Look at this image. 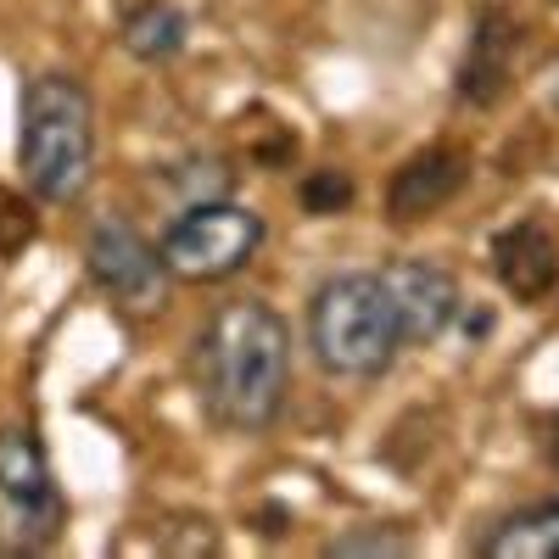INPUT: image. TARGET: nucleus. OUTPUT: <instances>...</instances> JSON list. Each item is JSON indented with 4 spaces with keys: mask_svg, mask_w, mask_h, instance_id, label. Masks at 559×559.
I'll return each mask as SVG.
<instances>
[{
    "mask_svg": "<svg viewBox=\"0 0 559 559\" xmlns=\"http://www.w3.org/2000/svg\"><path fill=\"white\" fill-rule=\"evenodd\" d=\"M292 392V331L263 297L224 302L197 336V397L224 431H269Z\"/></svg>",
    "mask_w": 559,
    "mask_h": 559,
    "instance_id": "f257e3e1",
    "label": "nucleus"
},
{
    "mask_svg": "<svg viewBox=\"0 0 559 559\" xmlns=\"http://www.w3.org/2000/svg\"><path fill=\"white\" fill-rule=\"evenodd\" d=\"M17 168L28 191L51 207H68L90 191V179H96V102L79 73L45 68L23 79Z\"/></svg>",
    "mask_w": 559,
    "mask_h": 559,
    "instance_id": "f03ea898",
    "label": "nucleus"
},
{
    "mask_svg": "<svg viewBox=\"0 0 559 559\" xmlns=\"http://www.w3.org/2000/svg\"><path fill=\"white\" fill-rule=\"evenodd\" d=\"M308 347L324 376L342 381H381L397 364L403 319L381 274H336L308 302Z\"/></svg>",
    "mask_w": 559,
    "mask_h": 559,
    "instance_id": "7ed1b4c3",
    "label": "nucleus"
},
{
    "mask_svg": "<svg viewBox=\"0 0 559 559\" xmlns=\"http://www.w3.org/2000/svg\"><path fill=\"white\" fill-rule=\"evenodd\" d=\"M163 263L174 280H191V286H213V280L241 274L258 247H263V218L247 202L229 197H202L185 202V213L163 229Z\"/></svg>",
    "mask_w": 559,
    "mask_h": 559,
    "instance_id": "20e7f679",
    "label": "nucleus"
},
{
    "mask_svg": "<svg viewBox=\"0 0 559 559\" xmlns=\"http://www.w3.org/2000/svg\"><path fill=\"white\" fill-rule=\"evenodd\" d=\"M68 521L62 487L34 426H0V554L51 548Z\"/></svg>",
    "mask_w": 559,
    "mask_h": 559,
    "instance_id": "39448f33",
    "label": "nucleus"
},
{
    "mask_svg": "<svg viewBox=\"0 0 559 559\" xmlns=\"http://www.w3.org/2000/svg\"><path fill=\"white\" fill-rule=\"evenodd\" d=\"M84 269L102 286L107 302L123 313H157L168 302V263L129 218H102L84 241Z\"/></svg>",
    "mask_w": 559,
    "mask_h": 559,
    "instance_id": "423d86ee",
    "label": "nucleus"
},
{
    "mask_svg": "<svg viewBox=\"0 0 559 559\" xmlns=\"http://www.w3.org/2000/svg\"><path fill=\"white\" fill-rule=\"evenodd\" d=\"M381 280H386V292H392V302H397L403 342H437L448 324L459 319V308H464L459 280H453L442 263L403 258V263H386Z\"/></svg>",
    "mask_w": 559,
    "mask_h": 559,
    "instance_id": "0eeeda50",
    "label": "nucleus"
},
{
    "mask_svg": "<svg viewBox=\"0 0 559 559\" xmlns=\"http://www.w3.org/2000/svg\"><path fill=\"white\" fill-rule=\"evenodd\" d=\"M464 185H471V152H459V146L414 152L386 185V213L392 224H419V218L442 213Z\"/></svg>",
    "mask_w": 559,
    "mask_h": 559,
    "instance_id": "6e6552de",
    "label": "nucleus"
},
{
    "mask_svg": "<svg viewBox=\"0 0 559 559\" xmlns=\"http://www.w3.org/2000/svg\"><path fill=\"white\" fill-rule=\"evenodd\" d=\"M515 45L521 28L503 7H481L471 23V45H464V62H459V96L471 107H492L509 79H515Z\"/></svg>",
    "mask_w": 559,
    "mask_h": 559,
    "instance_id": "1a4fd4ad",
    "label": "nucleus"
},
{
    "mask_svg": "<svg viewBox=\"0 0 559 559\" xmlns=\"http://www.w3.org/2000/svg\"><path fill=\"white\" fill-rule=\"evenodd\" d=\"M492 274L498 286L515 297V302H543L559 280V247L537 218L509 224L503 236L492 241Z\"/></svg>",
    "mask_w": 559,
    "mask_h": 559,
    "instance_id": "9d476101",
    "label": "nucleus"
},
{
    "mask_svg": "<svg viewBox=\"0 0 559 559\" xmlns=\"http://www.w3.org/2000/svg\"><path fill=\"white\" fill-rule=\"evenodd\" d=\"M118 39L134 62H168V57L185 51V39H191V17H185L174 0H134L118 17Z\"/></svg>",
    "mask_w": 559,
    "mask_h": 559,
    "instance_id": "9b49d317",
    "label": "nucleus"
},
{
    "mask_svg": "<svg viewBox=\"0 0 559 559\" xmlns=\"http://www.w3.org/2000/svg\"><path fill=\"white\" fill-rule=\"evenodd\" d=\"M481 559H559V498L526 503L509 521L492 526Z\"/></svg>",
    "mask_w": 559,
    "mask_h": 559,
    "instance_id": "f8f14e48",
    "label": "nucleus"
},
{
    "mask_svg": "<svg viewBox=\"0 0 559 559\" xmlns=\"http://www.w3.org/2000/svg\"><path fill=\"white\" fill-rule=\"evenodd\" d=\"M34 236H39V213H34V202L0 185V258H17Z\"/></svg>",
    "mask_w": 559,
    "mask_h": 559,
    "instance_id": "ddd939ff",
    "label": "nucleus"
},
{
    "mask_svg": "<svg viewBox=\"0 0 559 559\" xmlns=\"http://www.w3.org/2000/svg\"><path fill=\"white\" fill-rule=\"evenodd\" d=\"M302 207H308L313 218H331V213L353 207V179H347L342 168H313V174L302 179Z\"/></svg>",
    "mask_w": 559,
    "mask_h": 559,
    "instance_id": "4468645a",
    "label": "nucleus"
},
{
    "mask_svg": "<svg viewBox=\"0 0 559 559\" xmlns=\"http://www.w3.org/2000/svg\"><path fill=\"white\" fill-rule=\"evenodd\" d=\"M324 554H414V543L403 537V532H376V526H369V532H342V537H331V548H324Z\"/></svg>",
    "mask_w": 559,
    "mask_h": 559,
    "instance_id": "2eb2a0df",
    "label": "nucleus"
},
{
    "mask_svg": "<svg viewBox=\"0 0 559 559\" xmlns=\"http://www.w3.org/2000/svg\"><path fill=\"white\" fill-rule=\"evenodd\" d=\"M548 453H554V464H559V419H554V442H548Z\"/></svg>",
    "mask_w": 559,
    "mask_h": 559,
    "instance_id": "dca6fc26",
    "label": "nucleus"
}]
</instances>
